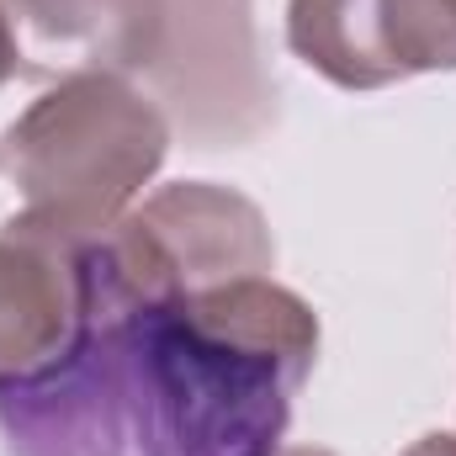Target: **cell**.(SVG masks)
Wrapping results in <instances>:
<instances>
[{"instance_id":"1","label":"cell","mask_w":456,"mask_h":456,"mask_svg":"<svg viewBox=\"0 0 456 456\" xmlns=\"http://www.w3.org/2000/svg\"><path fill=\"white\" fill-rule=\"evenodd\" d=\"M314 361L319 314L276 276L175 303L96 287L80 355L0 393V430L11 456H276Z\"/></svg>"},{"instance_id":"6","label":"cell","mask_w":456,"mask_h":456,"mask_svg":"<svg viewBox=\"0 0 456 456\" xmlns=\"http://www.w3.org/2000/svg\"><path fill=\"white\" fill-rule=\"evenodd\" d=\"M149 75L202 149L260 133L265 102L276 107V86H265L255 59L249 0H170L165 53Z\"/></svg>"},{"instance_id":"9","label":"cell","mask_w":456,"mask_h":456,"mask_svg":"<svg viewBox=\"0 0 456 456\" xmlns=\"http://www.w3.org/2000/svg\"><path fill=\"white\" fill-rule=\"evenodd\" d=\"M403 456H456V436H441V430L436 436H419Z\"/></svg>"},{"instance_id":"2","label":"cell","mask_w":456,"mask_h":456,"mask_svg":"<svg viewBox=\"0 0 456 456\" xmlns=\"http://www.w3.org/2000/svg\"><path fill=\"white\" fill-rule=\"evenodd\" d=\"M170 154V117L127 75L48 86L0 138L21 213L86 244L107 239Z\"/></svg>"},{"instance_id":"5","label":"cell","mask_w":456,"mask_h":456,"mask_svg":"<svg viewBox=\"0 0 456 456\" xmlns=\"http://www.w3.org/2000/svg\"><path fill=\"white\" fill-rule=\"evenodd\" d=\"M287 48L340 91L456 69V0H287Z\"/></svg>"},{"instance_id":"7","label":"cell","mask_w":456,"mask_h":456,"mask_svg":"<svg viewBox=\"0 0 456 456\" xmlns=\"http://www.w3.org/2000/svg\"><path fill=\"white\" fill-rule=\"evenodd\" d=\"M21 75H149L165 53L170 0H0Z\"/></svg>"},{"instance_id":"4","label":"cell","mask_w":456,"mask_h":456,"mask_svg":"<svg viewBox=\"0 0 456 456\" xmlns=\"http://www.w3.org/2000/svg\"><path fill=\"white\" fill-rule=\"evenodd\" d=\"M96 319V244L27 213L0 224V393L59 377Z\"/></svg>"},{"instance_id":"3","label":"cell","mask_w":456,"mask_h":456,"mask_svg":"<svg viewBox=\"0 0 456 456\" xmlns=\"http://www.w3.org/2000/svg\"><path fill=\"white\" fill-rule=\"evenodd\" d=\"M271 271L276 239L265 213L218 181L159 186L107 239H96V287L122 303H175Z\"/></svg>"},{"instance_id":"8","label":"cell","mask_w":456,"mask_h":456,"mask_svg":"<svg viewBox=\"0 0 456 456\" xmlns=\"http://www.w3.org/2000/svg\"><path fill=\"white\" fill-rule=\"evenodd\" d=\"M11 75H21V59H16V37H11L5 11H0V91H5V80H11Z\"/></svg>"},{"instance_id":"10","label":"cell","mask_w":456,"mask_h":456,"mask_svg":"<svg viewBox=\"0 0 456 456\" xmlns=\"http://www.w3.org/2000/svg\"><path fill=\"white\" fill-rule=\"evenodd\" d=\"M276 456H335L330 446H281Z\"/></svg>"}]
</instances>
